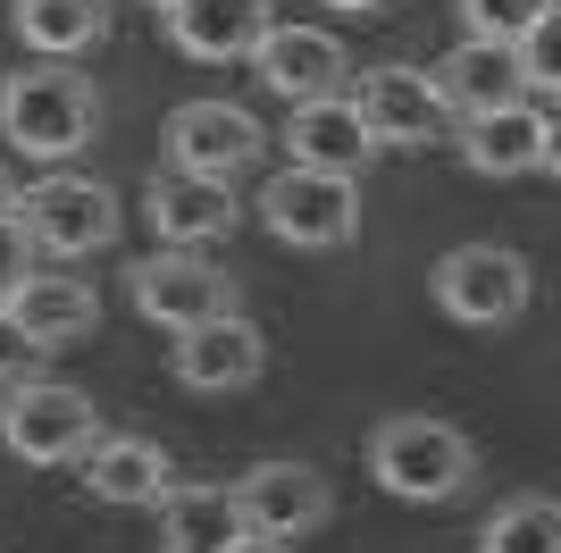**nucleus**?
Wrapping results in <instances>:
<instances>
[{"label":"nucleus","mask_w":561,"mask_h":553,"mask_svg":"<svg viewBox=\"0 0 561 553\" xmlns=\"http://www.w3.org/2000/svg\"><path fill=\"white\" fill-rule=\"evenodd\" d=\"M260 227L294 252H344L360 235V184L328 168H277L260 177Z\"/></svg>","instance_id":"obj_5"},{"label":"nucleus","mask_w":561,"mask_h":553,"mask_svg":"<svg viewBox=\"0 0 561 553\" xmlns=\"http://www.w3.org/2000/svg\"><path fill=\"white\" fill-rule=\"evenodd\" d=\"M512 50H519V84H528V92H553L561 84V25L553 18H537Z\"/></svg>","instance_id":"obj_24"},{"label":"nucleus","mask_w":561,"mask_h":553,"mask_svg":"<svg viewBox=\"0 0 561 553\" xmlns=\"http://www.w3.org/2000/svg\"><path fill=\"white\" fill-rule=\"evenodd\" d=\"M234 511H243V529H252V537L302 545L310 529H328V520H335V495H328V470H310V461H260L252 478L234 486Z\"/></svg>","instance_id":"obj_10"},{"label":"nucleus","mask_w":561,"mask_h":553,"mask_svg":"<svg viewBox=\"0 0 561 553\" xmlns=\"http://www.w3.org/2000/svg\"><path fill=\"white\" fill-rule=\"evenodd\" d=\"M369 478L402 504H453L478 478V444L427 411H394L369 428Z\"/></svg>","instance_id":"obj_2"},{"label":"nucleus","mask_w":561,"mask_h":553,"mask_svg":"<svg viewBox=\"0 0 561 553\" xmlns=\"http://www.w3.org/2000/svg\"><path fill=\"white\" fill-rule=\"evenodd\" d=\"M0 311H9V319L25 327V345H34V352L84 345V336L101 327V294L84 285V276H68V269H34V276L18 285V294L0 302Z\"/></svg>","instance_id":"obj_15"},{"label":"nucleus","mask_w":561,"mask_h":553,"mask_svg":"<svg viewBox=\"0 0 561 553\" xmlns=\"http://www.w3.org/2000/svg\"><path fill=\"white\" fill-rule=\"evenodd\" d=\"M101 437V411L84 386H59V377H18V386L0 394V444L34 470H68L84 461Z\"/></svg>","instance_id":"obj_3"},{"label":"nucleus","mask_w":561,"mask_h":553,"mask_svg":"<svg viewBox=\"0 0 561 553\" xmlns=\"http://www.w3.org/2000/svg\"><path fill=\"white\" fill-rule=\"evenodd\" d=\"M151 9H176V0H151Z\"/></svg>","instance_id":"obj_30"},{"label":"nucleus","mask_w":561,"mask_h":553,"mask_svg":"<svg viewBox=\"0 0 561 553\" xmlns=\"http://www.w3.org/2000/svg\"><path fill=\"white\" fill-rule=\"evenodd\" d=\"M9 25L34 59H76L110 34V0H9Z\"/></svg>","instance_id":"obj_21"},{"label":"nucleus","mask_w":561,"mask_h":553,"mask_svg":"<svg viewBox=\"0 0 561 553\" xmlns=\"http://www.w3.org/2000/svg\"><path fill=\"white\" fill-rule=\"evenodd\" d=\"M34 361H43V352L25 345V327L9 319V311H0V394L18 386V377H34Z\"/></svg>","instance_id":"obj_26"},{"label":"nucleus","mask_w":561,"mask_h":553,"mask_svg":"<svg viewBox=\"0 0 561 553\" xmlns=\"http://www.w3.org/2000/svg\"><path fill=\"white\" fill-rule=\"evenodd\" d=\"M168 18V43L185 50V59H210V68H227V59H252L260 34H268V0H176V9H160Z\"/></svg>","instance_id":"obj_17"},{"label":"nucleus","mask_w":561,"mask_h":553,"mask_svg":"<svg viewBox=\"0 0 561 553\" xmlns=\"http://www.w3.org/2000/svg\"><path fill=\"white\" fill-rule=\"evenodd\" d=\"M461 18L478 43H519L537 18H553V0H461Z\"/></svg>","instance_id":"obj_23"},{"label":"nucleus","mask_w":561,"mask_h":553,"mask_svg":"<svg viewBox=\"0 0 561 553\" xmlns=\"http://www.w3.org/2000/svg\"><path fill=\"white\" fill-rule=\"evenodd\" d=\"M252 68L268 92H285V101H328V92H344L352 59L344 43H335L328 25H268L252 50Z\"/></svg>","instance_id":"obj_14"},{"label":"nucleus","mask_w":561,"mask_h":553,"mask_svg":"<svg viewBox=\"0 0 561 553\" xmlns=\"http://www.w3.org/2000/svg\"><path fill=\"white\" fill-rule=\"evenodd\" d=\"M34 269H43V252H34V235H25V227H18V210H9V218H0V302L18 294Z\"/></svg>","instance_id":"obj_25"},{"label":"nucleus","mask_w":561,"mask_h":553,"mask_svg":"<svg viewBox=\"0 0 561 553\" xmlns=\"http://www.w3.org/2000/svg\"><path fill=\"white\" fill-rule=\"evenodd\" d=\"M160 553H168V545H160Z\"/></svg>","instance_id":"obj_31"},{"label":"nucleus","mask_w":561,"mask_h":553,"mask_svg":"<svg viewBox=\"0 0 561 553\" xmlns=\"http://www.w3.org/2000/svg\"><path fill=\"white\" fill-rule=\"evenodd\" d=\"M352 117L369 126V143L386 151H427V143H453V110L436 101V84H427V68H402V59H386V68H369L360 84L344 92Z\"/></svg>","instance_id":"obj_8"},{"label":"nucleus","mask_w":561,"mask_h":553,"mask_svg":"<svg viewBox=\"0 0 561 553\" xmlns=\"http://www.w3.org/2000/svg\"><path fill=\"white\" fill-rule=\"evenodd\" d=\"M260 117L234 110V101H185V110H168L160 126V160L185 168V177H243V168H260Z\"/></svg>","instance_id":"obj_9"},{"label":"nucleus","mask_w":561,"mask_h":553,"mask_svg":"<svg viewBox=\"0 0 561 553\" xmlns=\"http://www.w3.org/2000/svg\"><path fill=\"white\" fill-rule=\"evenodd\" d=\"M427 294L453 327H512L537 294V276L512 244H453L436 269H427Z\"/></svg>","instance_id":"obj_6"},{"label":"nucleus","mask_w":561,"mask_h":553,"mask_svg":"<svg viewBox=\"0 0 561 553\" xmlns=\"http://www.w3.org/2000/svg\"><path fill=\"white\" fill-rule=\"evenodd\" d=\"M0 135L18 143L25 160L68 168L76 151L101 135V92H93V76H76L68 59H34V68L0 76Z\"/></svg>","instance_id":"obj_1"},{"label":"nucleus","mask_w":561,"mask_h":553,"mask_svg":"<svg viewBox=\"0 0 561 553\" xmlns=\"http://www.w3.org/2000/svg\"><path fill=\"white\" fill-rule=\"evenodd\" d=\"M478 545L486 553H561V504L553 495H512V504L478 529Z\"/></svg>","instance_id":"obj_22"},{"label":"nucleus","mask_w":561,"mask_h":553,"mask_svg":"<svg viewBox=\"0 0 561 553\" xmlns=\"http://www.w3.org/2000/svg\"><path fill=\"white\" fill-rule=\"evenodd\" d=\"M427 84H436V101L453 110V126L478 110H503V101H528V84H519V50L512 43H453L436 68H427Z\"/></svg>","instance_id":"obj_16"},{"label":"nucleus","mask_w":561,"mask_h":553,"mask_svg":"<svg viewBox=\"0 0 561 553\" xmlns=\"http://www.w3.org/2000/svg\"><path fill=\"white\" fill-rule=\"evenodd\" d=\"M18 227L34 235L43 260H84V252H101V244H117V193L101 177L50 168V177L18 184Z\"/></svg>","instance_id":"obj_4"},{"label":"nucleus","mask_w":561,"mask_h":553,"mask_svg":"<svg viewBox=\"0 0 561 553\" xmlns=\"http://www.w3.org/2000/svg\"><path fill=\"white\" fill-rule=\"evenodd\" d=\"M126 302H135L151 327L185 336V327L234 311V276L218 269L210 252H176V244H160L151 260H135V269H126Z\"/></svg>","instance_id":"obj_7"},{"label":"nucleus","mask_w":561,"mask_h":553,"mask_svg":"<svg viewBox=\"0 0 561 553\" xmlns=\"http://www.w3.org/2000/svg\"><path fill=\"white\" fill-rule=\"evenodd\" d=\"M461 135V160L478 168V177H553V117L528 110V101H503V110H478L453 126Z\"/></svg>","instance_id":"obj_13"},{"label":"nucleus","mask_w":561,"mask_h":553,"mask_svg":"<svg viewBox=\"0 0 561 553\" xmlns=\"http://www.w3.org/2000/svg\"><path fill=\"white\" fill-rule=\"evenodd\" d=\"M160 545L168 553H218L243 537V511H234V486H168L160 504Z\"/></svg>","instance_id":"obj_20"},{"label":"nucleus","mask_w":561,"mask_h":553,"mask_svg":"<svg viewBox=\"0 0 561 553\" xmlns=\"http://www.w3.org/2000/svg\"><path fill=\"white\" fill-rule=\"evenodd\" d=\"M168 369H176V386H185V394H243V386H260L268 345H260V327L243 319V311H218V319H202V327L176 336Z\"/></svg>","instance_id":"obj_11"},{"label":"nucleus","mask_w":561,"mask_h":553,"mask_svg":"<svg viewBox=\"0 0 561 553\" xmlns=\"http://www.w3.org/2000/svg\"><path fill=\"white\" fill-rule=\"evenodd\" d=\"M218 553H294V545H285V537H252V529H243L234 545H218Z\"/></svg>","instance_id":"obj_27"},{"label":"nucleus","mask_w":561,"mask_h":553,"mask_svg":"<svg viewBox=\"0 0 561 553\" xmlns=\"http://www.w3.org/2000/svg\"><path fill=\"white\" fill-rule=\"evenodd\" d=\"M328 9H360V18H369V9H386V0H328Z\"/></svg>","instance_id":"obj_29"},{"label":"nucleus","mask_w":561,"mask_h":553,"mask_svg":"<svg viewBox=\"0 0 561 553\" xmlns=\"http://www.w3.org/2000/svg\"><path fill=\"white\" fill-rule=\"evenodd\" d=\"M142 218L160 227V244H176V252H210V244H227L234 218H243V202H234L227 177H185V168H160V177L142 184Z\"/></svg>","instance_id":"obj_12"},{"label":"nucleus","mask_w":561,"mask_h":553,"mask_svg":"<svg viewBox=\"0 0 561 553\" xmlns=\"http://www.w3.org/2000/svg\"><path fill=\"white\" fill-rule=\"evenodd\" d=\"M285 151H294V168H328V177H360L369 168V126L352 117L344 92H328V101H294V117H285Z\"/></svg>","instance_id":"obj_19"},{"label":"nucleus","mask_w":561,"mask_h":553,"mask_svg":"<svg viewBox=\"0 0 561 553\" xmlns=\"http://www.w3.org/2000/svg\"><path fill=\"white\" fill-rule=\"evenodd\" d=\"M9 210H18V184H9V168H0V218H9Z\"/></svg>","instance_id":"obj_28"},{"label":"nucleus","mask_w":561,"mask_h":553,"mask_svg":"<svg viewBox=\"0 0 561 553\" xmlns=\"http://www.w3.org/2000/svg\"><path fill=\"white\" fill-rule=\"evenodd\" d=\"M168 486H176V461L151 437H93V453H84V495L93 504L142 511V504H160Z\"/></svg>","instance_id":"obj_18"}]
</instances>
